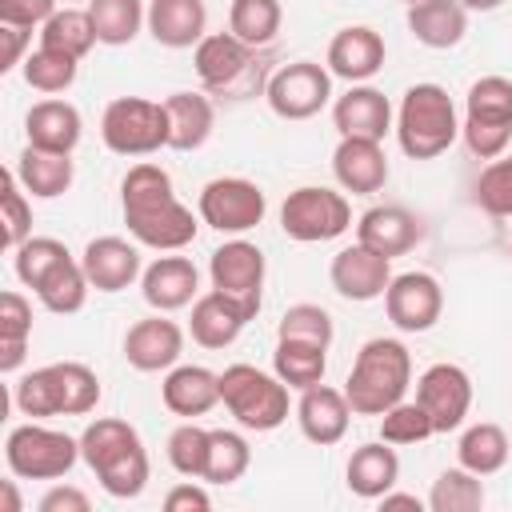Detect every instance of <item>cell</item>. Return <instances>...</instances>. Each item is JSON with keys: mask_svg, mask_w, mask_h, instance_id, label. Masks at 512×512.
<instances>
[{"mask_svg": "<svg viewBox=\"0 0 512 512\" xmlns=\"http://www.w3.org/2000/svg\"><path fill=\"white\" fill-rule=\"evenodd\" d=\"M288 384L256 364H228L220 372V404L248 432H272L288 420Z\"/></svg>", "mask_w": 512, "mask_h": 512, "instance_id": "obj_6", "label": "cell"}, {"mask_svg": "<svg viewBox=\"0 0 512 512\" xmlns=\"http://www.w3.org/2000/svg\"><path fill=\"white\" fill-rule=\"evenodd\" d=\"M140 292L152 312H180V308H192V300L200 296V272L188 256L168 252L140 272Z\"/></svg>", "mask_w": 512, "mask_h": 512, "instance_id": "obj_20", "label": "cell"}, {"mask_svg": "<svg viewBox=\"0 0 512 512\" xmlns=\"http://www.w3.org/2000/svg\"><path fill=\"white\" fill-rule=\"evenodd\" d=\"M332 176L344 192L352 196H372L388 184V156L380 148V140H364V136H340L336 152H332Z\"/></svg>", "mask_w": 512, "mask_h": 512, "instance_id": "obj_24", "label": "cell"}, {"mask_svg": "<svg viewBox=\"0 0 512 512\" xmlns=\"http://www.w3.org/2000/svg\"><path fill=\"white\" fill-rule=\"evenodd\" d=\"M428 436H436V428H432L428 412H424L416 400H400V404H392V408L380 416V440H388V444H396V448H404V444H424Z\"/></svg>", "mask_w": 512, "mask_h": 512, "instance_id": "obj_49", "label": "cell"}, {"mask_svg": "<svg viewBox=\"0 0 512 512\" xmlns=\"http://www.w3.org/2000/svg\"><path fill=\"white\" fill-rule=\"evenodd\" d=\"M192 68L208 96H248L256 84V48H248L232 32H208L192 48Z\"/></svg>", "mask_w": 512, "mask_h": 512, "instance_id": "obj_11", "label": "cell"}, {"mask_svg": "<svg viewBox=\"0 0 512 512\" xmlns=\"http://www.w3.org/2000/svg\"><path fill=\"white\" fill-rule=\"evenodd\" d=\"M384 56H388V48H384V36H380L376 28H368V24H348V28H340V32L332 36L324 64H328L332 76H340V80H348V84H368V80L384 68Z\"/></svg>", "mask_w": 512, "mask_h": 512, "instance_id": "obj_19", "label": "cell"}, {"mask_svg": "<svg viewBox=\"0 0 512 512\" xmlns=\"http://www.w3.org/2000/svg\"><path fill=\"white\" fill-rule=\"evenodd\" d=\"M148 36L160 48H196L208 36L204 0H148Z\"/></svg>", "mask_w": 512, "mask_h": 512, "instance_id": "obj_28", "label": "cell"}, {"mask_svg": "<svg viewBox=\"0 0 512 512\" xmlns=\"http://www.w3.org/2000/svg\"><path fill=\"white\" fill-rule=\"evenodd\" d=\"M264 272H268L264 252H260L252 240H244V236L224 240V244L212 252V260H208V280H212V288H216L220 296L236 300V304L248 312V320H256V312H260V304H264Z\"/></svg>", "mask_w": 512, "mask_h": 512, "instance_id": "obj_13", "label": "cell"}, {"mask_svg": "<svg viewBox=\"0 0 512 512\" xmlns=\"http://www.w3.org/2000/svg\"><path fill=\"white\" fill-rule=\"evenodd\" d=\"M284 8L280 0H232L228 8V32L240 36L248 48H268L280 32Z\"/></svg>", "mask_w": 512, "mask_h": 512, "instance_id": "obj_39", "label": "cell"}, {"mask_svg": "<svg viewBox=\"0 0 512 512\" xmlns=\"http://www.w3.org/2000/svg\"><path fill=\"white\" fill-rule=\"evenodd\" d=\"M56 12V0H0V24L8 28H44Z\"/></svg>", "mask_w": 512, "mask_h": 512, "instance_id": "obj_50", "label": "cell"}, {"mask_svg": "<svg viewBox=\"0 0 512 512\" xmlns=\"http://www.w3.org/2000/svg\"><path fill=\"white\" fill-rule=\"evenodd\" d=\"M428 508H432V512H480V508H484V476L468 472L464 464L444 468V472L432 480Z\"/></svg>", "mask_w": 512, "mask_h": 512, "instance_id": "obj_41", "label": "cell"}, {"mask_svg": "<svg viewBox=\"0 0 512 512\" xmlns=\"http://www.w3.org/2000/svg\"><path fill=\"white\" fill-rule=\"evenodd\" d=\"M100 140L116 156H152L168 148V108L164 100L116 96L100 116Z\"/></svg>", "mask_w": 512, "mask_h": 512, "instance_id": "obj_9", "label": "cell"}, {"mask_svg": "<svg viewBox=\"0 0 512 512\" xmlns=\"http://www.w3.org/2000/svg\"><path fill=\"white\" fill-rule=\"evenodd\" d=\"M160 400L172 416L196 420L220 404V372H212L204 364H176V368H168V376L160 384Z\"/></svg>", "mask_w": 512, "mask_h": 512, "instance_id": "obj_26", "label": "cell"}, {"mask_svg": "<svg viewBox=\"0 0 512 512\" xmlns=\"http://www.w3.org/2000/svg\"><path fill=\"white\" fill-rule=\"evenodd\" d=\"M328 280L336 288V296L352 300V304H368V300H380L392 284V260L364 248L360 240L340 248L328 264Z\"/></svg>", "mask_w": 512, "mask_h": 512, "instance_id": "obj_17", "label": "cell"}, {"mask_svg": "<svg viewBox=\"0 0 512 512\" xmlns=\"http://www.w3.org/2000/svg\"><path fill=\"white\" fill-rule=\"evenodd\" d=\"M380 504H384V508H416V512H420L428 500H420V496H412V492H392V488H388V492L380 496Z\"/></svg>", "mask_w": 512, "mask_h": 512, "instance_id": "obj_54", "label": "cell"}, {"mask_svg": "<svg viewBox=\"0 0 512 512\" xmlns=\"http://www.w3.org/2000/svg\"><path fill=\"white\" fill-rule=\"evenodd\" d=\"M408 32L416 36V44L424 48H456L468 32V8L460 0H416L408 4L404 16Z\"/></svg>", "mask_w": 512, "mask_h": 512, "instance_id": "obj_31", "label": "cell"}, {"mask_svg": "<svg viewBox=\"0 0 512 512\" xmlns=\"http://www.w3.org/2000/svg\"><path fill=\"white\" fill-rule=\"evenodd\" d=\"M332 336H336V324L320 304H292L276 324V340H304V344L332 348Z\"/></svg>", "mask_w": 512, "mask_h": 512, "instance_id": "obj_45", "label": "cell"}, {"mask_svg": "<svg viewBox=\"0 0 512 512\" xmlns=\"http://www.w3.org/2000/svg\"><path fill=\"white\" fill-rule=\"evenodd\" d=\"M24 136L32 148H44V152H64L72 156L80 136H84V120H80V108L68 104V100H36L24 116Z\"/></svg>", "mask_w": 512, "mask_h": 512, "instance_id": "obj_27", "label": "cell"}, {"mask_svg": "<svg viewBox=\"0 0 512 512\" xmlns=\"http://www.w3.org/2000/svg\"><path fill=\"white\" fill-rule=\"evenodd\" d=\"M252 464V448L240 432L232 428H212L208 432V464H204V480L208 484H236Z\"/></svg>", "mask_w": 512, "mask_h": 512, "instance_id": "obj_42", "label": "cell"}, {"mask_svg": "<svg viewBox=\"0 0 512 512\" xmlns=\"http://www.w3.org/2000/svg\"><path fill=\"white\" fill-rule=\"evenodd\" d=\"M196 212L208 228H216L220 236H244L252 232L264 212H268V196L256 180H244V176H216L200 188V200H196Z\"/></svg>", "mask_w": 512, "mask_h": 512, "instance_id": "obj_12", "label": "cell"}, {"mask_svg": "<svg viewBox=\"0 0 512 512\" xmlns=\"http://www.w3.org/2000/svg\"><path fill=\"white\" fill-rule=\"evenodd\" d=\"M88 292H92V284H88L84 264H80L76 256H68L60 268H52V272L44 276V284L36 288V300H40L48 312H56V316H72V312L84 308Z\"/></svg>", "mask_w": 512, "mask_h": 512, "instance_id": "obj_38", "label": "cell"}, {"mask_svg": "<svg viewBox=\"0 0 512 512\" xmlns=\"http://www.w3.org/2000/svg\"><path fill=\"white\" fill-rule=\"evenodd\" d=\"M120 212H124V224H128L132 240L140 248H152V252L188 248L196 240V228L204 224L200 216H192L188 204H180V196L172 188V176L152 160H140L124 172Z\"/></svg>", "mask_w": 512, "mask_h": 512, "instance_id": "obj_1", "label": "cell"}, {"mask_svg": "<svg viewBox=\"0 0 512 512\" xmlns=\"http://www.w3.org/2000/svg\"><path fill=\"white\" fill-rule=\"evenodd\" d=\"M88 508H92L88 492H80L72 484H56L40 496V512H88Z\"/></svg>", "mask_w": 512, "mask_h": 512, "instance_id": "obj_52", "label": "cell"}, {"mask_svg": "<svg viewBox=\"0 0 512 512\" xmlns=\"http://www.w3.org/2000/svg\"><path fill=\"white\" fill-rule=\"evenodd\" d=\"M508 452H512V440L500 424L492 420H480V424H468L460 432V444H456V460L476 472V476H492L508 464Z\"/></svg>", "mask_w": 512, "mask_h": 512, "instance_id": "obj_34", "label": "cell"}, {"mask_svg": "<svg viewBox=\"0 0 512 512\" xmlns=\"http://www.w3.org/2000/svg\"><path fill=\"white\" fill-rule=\"evenodd\" d=\"M272 372H276L292 392L316 388V384H324V372H328V348L304 344V340H276Z\"/></svg>", "mask_w": 512, "mask_h": 512, "instance_id": "obj_36", "label": "cell"}, {"mask_svg": "<svg viewBox=\"0 0 512 512\" xmlns=\"http://www.w3.org/2000/svg\"><path fill=\"white\" fill-rule=\"evenodd\" d=\"M0 212H4V248L16 252L32 236V200L24 196V184L16 180V168H4Z\"/></svg>", "mask_w": 512, "mask_h": 512, "instance_id": "obj_48", "label": "cell"}, {"mask_svg": "<svg viewBox=\"0 0 512 512\" xmlns=\"http://www.w3.org/2000/svg\"><path fill=\"white\" fill-rule=\"evenodd\" d=\"M416 404L428 412L436 436L456 432L472 412V376L460 364H432L416 380Z\"/></svg>", "mask_w": 512, "mask_h": 512, "instance_id": "obj_15", "label": "cell"}, {"mask_svg": "<svg viewBox=\"0 0 512 512\" xmlns=\"http://www.w3.org/2000/svg\"><path fill=\"white\" fill-rule=\"evenodd\" d=\"M164 108H168V148L196 152L208 144L216 128V108L204 92H172L164 96Z\"/></svg>", "mask_w": 512, "mask_h": 512, "instance_id": "obj_32", "label": "cell"}, {"mask_svg": "<svg viewBox=\"0 0 512 512\" xmlns=\"http://www.w3.org/2000/svg\"><path fill=\"white\" fill-rule=\"evenodd\" d=\"M352 404L344 396V388H328V384H316V388H304L300 400H296V424L304 432V440L328 448V444H340L348 436V424H352Z\"/></svg>", "mask_w": 512, "mask_h": 512, "instance_id": "obj_23", "label": "cell"}, {"mask_svg": "<svg viewBox=\"0 0 512 512\" xmlns=\"http://www.w3.org/2000/svg\"><path fill=\"white\" fill-rule=\"evenodd\" d=\"M184 356V328L168 312H152L124 332V360L136 372H168Z\"/></svg>", "mask_w": 512, "mask_h": 512, "instance_id": "obj_18", "label": "cell"}, {"mask_svg": "<svg viewBox=\"0 0 512 512\" xmlns=\"http://www.w3.org/2000/svg\"><path fill=\"white\" fill-rule=\"evenodd\" d=\"M400 480V456L396 444L388 440H368L360 448H352L348 464H344V484L352 496L360 500H380L388 488H396Z\"/></svg>", "mask_w": 512, "mask_h": 512, "instance_id": "obj_30", "label": "cell"}, {"mask_svg": "<svg viewBox=\"0 0 512 512\" xmlns=\"http://www.w3.org/2000/svg\"><path fill=\"white\" fill-rule=\"evenodd\" d=\"M244 324H248V312H244L236 300L220 296L216 288H208V292H200V296L192 300L188 332H192V340H196L200 348L220 352V348L236 344V336L244 332Z\"/></svg>", "mask_w": 512, "mask_h": 512, "instance_id": "obj_29", "label": "cell"}, {"mask_svg": "<svg viewBox=\"0 0 512 512\" xmlns=\"http://www.w3.org/2000/svg\"><path fill=\"white\" fill-rule=\"evenodd\" d=\"M72 156L64 152H44V148H32L24 144L20 160H16V180L24 184V192H32L36 200H56L72 188Z\"/></svg>", "mask_w": 512, "mask_h": 512, "instance_id": "obj_33", "label": "cell"}, {"mask_svg": "<svg viewBox=\"0 0 512 512\" xmlns=\"http://www.w3.org/2000/svg\"><path fill=\"white\" fill-rule=\"evenodd\" d=\"M96 44V32H92V20H88V8H56L52 20L40 28V48H52V52H64L72 60H84Z\"/></svg>", "mask_w": 512, "mask_h": 512, "instance_id": "obj_40", "label": "cell"}, {"mask_svg": "<svg viewBox=\"0 0 512 512\" xmlns=\"http://www.w3.org/2000/svg\"><path fill=\"white\" fill-rule=\"evenodd\" d=\"M80 460L92 468V476L112 500H136L152 476L140 432L116 416H96L80 432Z\"/></svg>", "mask_w": 512, "mask_h": 512, "instance_id": "obj_2", "label": "cell"}, {"mask_svg": "<svg viewBox=\"0 0 512 512\" xmlns=\"http://www.w3.org/2000/svg\"><path fill=\"white\" fill-rule=\"evenodd\" d=\"M460 4H464L468 12H496L504 0H460Z\"/></svg>", "mask_w": 512, "mask_h": 512, "instance_id": "obj_56", "label": "cell"}, {"mask_svg": "<svg viewBox=\"0 0 512 512\" xmlns=\"http://www.w3.org/2000/svg\"><path fill=\"white\" fill-rule=\"evenodd\" d=\"M0 40H4V56H0V72H12L16 64H24V44H28V28H8L0 24Z\"/></svg>", "mask_w": 512, "mask_h": 512, "instance_id": "obj_53", "label": "cell"}, {"mask_svg": "<svg viewBox=\"0 0 512 512\" xmlns=\"http://www.w3.org/2000/svg\"><path fill=\"white\" fill-rule=\"evenodd\" d=\"M0 500H4L0 512H20V496H16V484H12V480L0 484Z\"/></svg>", "mask_w": 512, "mask_h": 512, "instance_id": "obj_55", "label": "cell"}, {"mask_svg": "<svg viewBox=\"0 0 512 512\" xmlns=\"http://www.w3.org/2000/svg\"><path fill=\"white\" fill-rule=\"evenodd\" d=\"M20 72H24V84H28L32 92L60 96V92H68V88L76 84L80 60H72V56H64V52H52V48H36V52L24 56Z\"/></svg>", "mask_w": 512, "mask_h": 512, "instance_id": "obj_43", "label": "cell"}, {"mask_svg": "<svg viewBox=\"0 0 512 512\" xmlns=\"http://www.w3.org/2000/svg\"><path fill=\"white\" fill-rule=\"evenodd\" d=\"M472 200L488 216H500V220L512 216V156H496L480 168V176L472 184Z\"/></svg>", "mask_w": 512, "mask_h": 512, "instance_id": "obj_46", "label": "cell"}, {"mask_svg": "<svg viewBox=\"0 0 512 512\" xmlns=\"http://www.w3.org/2000/svg\"><path fill=\"white\" fill-rule=\"evenodd\" d=\"M208 432L196 420H184L180 428H172L168 436V464L188 476V480H204V464H208Z\"/></svg>", "mask_w": 512, "mask_h": 512, "instance_id": "obj_47", "label": "cell"}, {"mask_svg": "<svg viewBox=\"0 0 512 512\" xmlns=\"http://www.w3.org/2000/svg\"><path fill=\"white\" fill-rule=\"evenodd\" d=\"M80 264L88 272V284L96 292H124L140 280V248L124 236H92L80 252Z\"/></svg>", "mask_w": 512, "mask_h": 512, "instance_id": "obj_22", "label": "cell"}, {"mask_svg": "<svg viewBox=\"0 0 512 512\" xmlns=\"http://www.w3.org/2000/svg\"><path fill=\"white\" fill-rule=\"evenodd\" d=\"M264 100L280 120H312L332 100V72L316 60H292L268 76Z\"/></svg>", "mask_w": 512, "mask_h": 512, "instance_id": "obj_14", "label": "cell"}, {"mask_svg": "<svg viewBox=\"0 0 512 512\" xmlns=\"http://www.w3.org/2000/svg\"><path fill=\"white\" fill-rule=\"evenodd\" d=\"M80 460V440L40 420L16 424L4 440V464L20 480H64Z\"/></svg>", "mask_w": 512, "mask_h": 512, "instance_id": "obj_8", "label": "cell"}, {"mask_svg": "<svg viewBox=\"0 0 512 512\" xmlns=\"http://www.w3.org/2000/svg\"><path fill=\"white\" fill-rule=\"evenodd\" d=\"M412 388V352L396 336H372L360 344L344 396L356 416H384Z\"/></svg>", "mask_w": 512, "mask_h": 512, "instance_id": "obj_3", "label": "cell"}, {"mask_svg": "<svg viewBox=\"0 0 512 512\" xmlns=\"http://www.w3.org/2000/svg\"><path fill=\"white\" fill-rule=\"evenodd\" d=\"M212 508V496L204 484L196 480H180L176 488H168L164 496V512H208Z\"/></svg>", "mask_w": 512, "mask_h": 512, "instance_id": "obj_51", "label": "cell"}, {"mask_svg": "<svg viewBox=\"0 0 512 512\" xmlns=\"http://www.w3.org/2000/svg\"><path fill=\"white\" fill-rule=\"evenodd\" d=\"M356 240L388 260L412 252L424 240V224L416 212H408L404 204H376L356 220Z\"/></svg>", "mask_w": 512, "mask_h": 512, "instance_id": "obj_21", "label": "cell"}, {"mask_svg": "<svg viewBox=\"0 0 512 512\" xmlns=\"http://www.w3.org/2000/svg\"><path fill=\"white\" fill-rule=\"evenodd\" d=\"M400 4H416V0H400Z\"/></svg>", "mask_w": 512, "mask_h": 512, "instance_id": "obj_57", "label": "cell"}, {"mask_svg": "<svg viewBox=\"0 0 512 512\" xmlns=\"http://www.w3.org/2000/svg\"><path fill=\"white\" fill-rule=\"evenodd\" d=\"M384 312L400 332H428L444 312V288L432 272H400L384 292Z\"/></svg>", "mask_w": 512, "mask_h": 512, "instance_id": "obj_16", "label": "cell"}, {"mask_svg": "<svg viewBox=\"0 0 512 512\" xmlns=\"http://www.w3.org/2000/svg\"><path fill=\"white\" fill-rule=\"evenodd\" d=\"M88 20L96 32V44L124 48L148 24V8L144 0H88Z\"/></svg>", "mask_w": 512, "mask_h": 512, "instance_id": "obj_35", "label": "cell"}, {"mask_svg": "<svg viewBox=\"0 0 512 512\" xmlns=\"http://www.w3.org/2000/svg\"><path fill=\"white\" fill-rule=\"evenodd\" d=\"M100 396H104L100 392V376L80 360H56V364L32 368L12 388V404L32 420L88 416V412H96Z\"/></svg>", "mask_w": 512, "mask_h": 512, "instance_id": "obj_4", "label": "cell"}, {"mask_svg": "<svg viewBox=\"0 0 512 512\" xmlns=\"http://www.w3.org/2000/svg\"><path fill=\"white\" fill-rule=\"evenodd\" d=\"M332 124L340 136L384 140L392 132V100L372 84H348V92L332 100Z\"/></svg>", "mask_w": 512, "mask_h": 512, "instance_id": "obj_25", "label": "cell"}, {"mask_svg": "<svg viewBox=\"0 0 512 512\" xmlns=\"http://www.w3.org/2000/svg\"><path fill=\"white\" fill-rule=\"evenodd\" d=\"M352 228V204L336 188H292L280 204V232L296 244H324Z\"/></svg>", "mask_w": 512, "mask_h": 512, "instance_id": "obj_10", "label": "cell"}, {"mask_svg": "<svg viewBox=\"0 0 512 512\" xmlns=\"http://www.w3.org/2000/svg\"><path fill=\"white\" fill-rule=\"evenodd\" d=\"M68 256H72V252H68L64 240H56V236H28V240L12 252V268H16V280L36 292V288L44 284V276H48L52 268H60Z\"/></svg>", "mask_w": 512, "mask_h": 512, "instance_id": "obj_44", "label": "cell"}, {"mask_svg": "<svg viewBox=\"0 0 512 512\" xmlns=\"http://www.w3.org/2000/svg\"><path fill=\"white\" fill-rule=\"evenodd\" d=\"M28 340H32V304L8 288L0 296V372H16L28 356Z\"/></svg>", "mask_w": 512, "mask_h": 512, "instance_id": "obj_37", "label": "cell"}, {"mask_svg": "<svg viewBox=\"0 0 512 512\" xmlns=\"http://www.w3.org/2000/svg\"><path fill=\"white\" fill-rule=\"evenodd\" d=\"M396 140L408 160H436L460 136V116L444 84H412L396 108Z\"/></svg>", "mask_w": 512, "mask_h": 512, "instance_id": "obj_5", "label": "cell"}, {"mask_svg": "<svg viewBox=\"0 0 512 512\" xmlns=\"http://www.w3.org/2000/svg\"><path fill=\"white\" fill-rule=\"evenodd\" d=\"M460 136L476 160L504 156L512 140V80L508 76H480L464 96Z\"/></svg>", "mask_w": 512, "mask_h": 512, "instance_id": "obj_7", "label": "cell"}]
</instances>
